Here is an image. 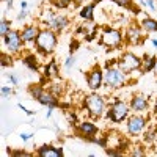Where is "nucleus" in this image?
<instances>
[{
    "instance_id": "1",
    "label": "nucleus",
    "mask_w": 157,
    "mask_h": 157,
    "mask_svg": "<svg viewBox=\"0 0 157 157\" xmlns=\"http://www.w3.org/2000/svg\"><path fill=\"white\" fill-rule=\"evenodd\" d=\"M58 46V33L54 32L52 29L41 27L36 41H35V49L41 57H50L55 52Z\"/></svg>"
},
{
    "instance_id": "2",
    "label": "nucleus",
    "mask_w": 157,
    "mask_h": 157,
    "mask_svg": "<svg viewBox=\"0 0 157 157\" xmlns=\"http://www.w3.org/2000/svg\"><path fill=\"white\" fill-rule=\"evenodd\" d=\"M82 105L86 110V113H88V116L91 118V120H101L102 116H105L109 104H107L105 98H104L102 94L93 91L91 94L83 98V104H82Z\"/></svg>"
},
{
    "instance_id": "3",
    "label": "nucleus",
    "mask_w": 157,
    "mask_h": 157,
    "mask_svg": "<svg viewBox=\"0 0 157 157\" xmlns=\"http://www.w3.org/2000/svg\"><path fill=\"white\" fill-rule=\"evenodd\" d=\"M129 83V74H126L118 64H112L104 69V86L109 90H120Z\"/></svg>"
},
{
    "instance_id": "4",
    "label": "nucleus",
    "mask_w": 157,
    "mask_h": 157,
    "mask_svg": "<svg viewBox=\"0 0 157 157\" xmlns=\"http://www.w3.org/2000/svg\"><path fill=\"white\" fill-rule=\"evenodd\" d=\"M132 113L130 110V105L129 102L124 101V99H113L109 107H107V120L112 121L113 124H121V123H126V120L129 118V115Z\"/></svg>"
},
{
    "instance_id": "5",
    "label": "nucleus",
    "mask_w": 157,
    "mask_h": 157,
    "mask_svg": "<svg viewBox=\"0 0 157 157\" xmlns=\"http://www.w3.org/2000/svg\"><path fill=\"white\" fill-rule=\"evenodd\" d=\"M29 93H30V96L35 101H38L41 105H46L47 109L49 107H54V109L55 107H60L58 98L52 93L49 88H44L43 83H32L29 86Z\"/></svg>"
},
{
    "instance_id": "6",
    "label": "nucleus",
    "mask_w": 157,
    "mask_h": 157,
    "mask_svg": "<svg viewBox=\"0 0 157 157\" xmlns=\"http://www.w3.org/2000/svg\"><path fill=\"white\" fill-rule=\"evenodd\" d=\"M126 43L124 33L116 27H102L99 32V46L109 49H120Z\"/></svg>"
},
{
    "instance_id": "7",
    "label": "nucleus",
    "mask_w": 157,
    "mask_h": 157,
    "mask_svg": "<svg viewBox=\"0 0 157 157\" xmlns=\"http://www.w3.org/2000/svg\"><path fill=\"white\" fill-rule=\"evenodd\" d=\"M149 118L146 113H130L126 120V132L129 137H140L148 127Z\"/></svg>"
},
{
    "instance_id": "8",
    "label": "nucleus",
    "mask_w": 157,
    "mask_h": 157,
    "mask_svg": "<svg viewBox=\"0 0 157 157\" xmlns=\"http://www.w3.org/2000/svg\"><path fill=\"white\" fill-rule=\"evenodd\" d=\"M2 43H3V50L8 52V54H11V55H21L22 54L24 41H22V36H21V30L11 29L2 38Z\"/></svg>"
},
{
    "instance_id": "9",
    "label": "nucleus",
    "mask_w": 157,
    "mask_h": 157,
    "mask_svg": "<svg viewBox=\"0 0 157 157\" xmlns=\"http://www.w3.org/2000/svg\"><path fill=\"white\" fill-rule=\"evenodd\" d=\"M116 64L126 74L130 75L132 72L141 69V57H138L137 54H134V52H130V50H126L116 58Z\"/></svg>"
},
{
    "instance_id": "10",
    "label": "nucleus",
    "mask_w": 157,
    "mask_h": 157,
    "mask_svg": "<svg viewBox=\"0 0 157 157\" xmlns=\"http://www.w3.org/2000/svg\"><path fill=\"white\" fill-rule=\"evenodd\" d=\"M75 134L83 138L85 141H91V143H96V137L99 134V127L91 121V120H85V121H78L74 126Z\"/></svg>"
},
{
    "instance_id": "11",
    "label": "nucleus",
    "mask_w": 157,
    "mask_h": 157,
    "mask_svg": "<svg viewBox=\"0 0 157 157\" xmlns=\"http://www.w3.org/2000/svg\"><path fill=\"white\" fill-rule=\"evenodd\" d=\"M86 78V85L91 91H98L104 86V69L99 64H94L90 71H86L85 74Z\"/></svg>"
},
{
    "instance_id": "12",
    "label": "nucleus",
    "mask_w": 157,
    "mask_h": 157,
    "mask_svg": "<svg viewBox=\"0 0 157 157\" xmlns=\"http://www.w3.org/2000/svg\"><path fill=\"white\" fill-rule=\"evenodd\" d=\"M124 39H126V43L129 46H140L143 43V39H145V32H143L140 22L138 24L132 22L129 25V27L126 29V32H124Z\"/></svg>"
},
{
    "instance_id": "13",
    "label": "nucleus",
    "mask_w": 157,
    "mask_h": 157,
    "mask_svg": "<svg viewBox=\"0 0 157 157\" xmlns=\"http://www.w3.org/2000/svg\"><path fill=\"white\" fill-rule=\"evenodd\" d=\"M129 105L132 113H148L151 104H149V98L145 94H132V98L129 99Z\"/></svg>"
},
{
    "instance_id": "14",
    "label": "nucleus",
    "mask_w": 157,
    "mask_h": 157,
    "mask_svg": "<svg viewBox=\"0 0 157 157\" xmlns=\"http://www.w3.org/2000/svg\"><path fill=\"white\" fill-rule=\"evenodd\" d=\"M39 32H41V25L39 24H27V25H24V27L21 29V36H22L24 44H32V43L35 44Z\"/></svg>"
},
{
    "instance_id": "15",
    "label": "nucleus",
    "mask_w": 157,
    "mask_h": 157,
    "mask_svg": "<svg viewBox=\"0 0 157 157\" xmlns=\"http://www.w3.org/2000/svg\"><path fill=\"white\" fill-rule=\"evenodd\" d=\"M69 25H71V17L68 14H64V13H58L57 11L54 19H52V24H50L49 29H52L54 32H57L60 35V33H63L64 30H66Z\"/></svg>"
},
{
    "instance_id": "16",
    "label": "nucleus",
    "mask_w": 157,
    "mask_h": 157,
    "mask_svg": "<svg viewBox=\"0 0 157 157\" xmlns=\"http://www.w3.org/2000/svg\"><path fill=\"white\" fill-rule=\"evenodd\" d=\"M60 75V68H58V63L57 60H49L44 68H43V77L46 78V80H57Z\"/></svg>"
},
{
    "instance_id": "17",
    "label": "nucleus",
    "mask_w": 157,
    "mask_h": 157,
    "mask_svg": "<svg viewBox=\"0 0 157 157\" xmlns=\"http://www.w3.org/2000/svg\"><path fill=\"white\" fill-rule=\"evenodd\" d=\"M64 152H63V148H58V146H54V145H43L36 148V155L38 157H61Z\"/></svg>"
},
{
    "instance_id": "18",
    "label": "nucleus",
    "mask_w": 157,
    "mask_h": 157,
    "mask_svg": "<svg viewBox=\"0 0 157 157\" xmlns=\"http://www.w3.org/2000/svg\"><path fill=\"white\" fill-rule=\"evenodd\" d=\"M93 2L94 3H99V2H102V0H93ZM110 2H113L115 5H118V6L123 8V10H129L135 16L141 13V6L138 3H135L134 0H110Z\"/></svg>"
},
{
    "instance_id": "19",
    "label": "nucleus",
    "mask_w": 157,
    "mask_h": 157,
    "mask_svg": "<svg viewBox=\"0 0 157 157\" xmlns=\"http://www.w3.org/2000/svg\"><path fill=\"white\" fill-rule=\"evenodd\" d=\"M155 61H157V57H154L151 54H146L145 57H141V69H140V72L141 74L152 72L154 66H155Z\"/></svg>"
},
{
    "instance_id": "20",
    "label": "nucleus",
    "mask_w": 157,
    "mask_h": 157,
    "mask_svg": "<svg viewBox=\"0 0 157 157\" xmlns=\"http://www.w3.org/2000/svg\"><path fill=\"white\" fill-rule=\"evenodd\" d=\"M94 8H96V3L91 2L88 5H83L78 11V16H80L83 21H88V22H94Z\"/></svg>"
},
{
    "instance_id": "21",
    "label": "nucleus",
    "mask_w": 157,
    "mask_h": 157,
    "mask_svg": "<svg viewBox=\"0 0 157 157\" xmlns=\"http://www.w3.org/2000/svg\"><path fill=\"white\" fill-rule=\"evenodd\" d=\"M22 63H24L30 71H39V61H38V57L35 55V52L24 54V55H22Z\"/></svg>"
},
{
    "instance_id": "22",
    "label": "nucleus",
    "mask_w": 157,
    "mask_h": 157,
    "mask_svg": "<svg viewBox=\"0 0 157 157\" xmlns=\"http://www.w3.org/2000/svg\"><path fill=\"white\" fill-rule=\"evenodd\" d=\"M140 25L145 33H157V19L151 16H145L140 21Z\"/></svg>"
},
{
    "instance_id": "23",
    "label": "nucleus",
    "mask_w": 157,
    "mask_h": 157,
    "mask_svg": "<svg viewBox=\"0 0 157 157\" xmlns=\"http://www.w3.org/2000/svg\"><path fill=\"white\" fill-rule=\"evenodd\" d=\"M141 140H143V145H151V143L157 138V127H148L145 129V132L141 134Z\"/></svg>"
},
{
    "instance_id": "24",
    "label": "nucleus",
    "mask_w": 157,
    "mask_h": 157,
    "mask_svg": "<svg viewBox=\"0 0 157 157\" xmlns=\"http://www.w3.org/2000/svg\"><path fill=\"white\" fill-rule=\"evenodd\" d=\"M50 82H52V83H50L49 90H50L52 93H54V94L60 99V98L64 94V83H63V82H60V83H58V82H54V80H50Z\"/></svg>"
},
{
    "instance_id": "25",
    "label": "nucleus",
    "mask_w": 157,
    "mask_h": 157,
    "mask_svg": "<svg viewBox=\"0 0 157 157\" xmlns=\"http://www.w3.org/2000/svg\"><path fill=\"white\" fill-rule=\"evenodd\" d=\"M74 0H50V6H54L55 10H68L72 5Z\"/></svg>"
},
{
    "instance_id": "26",
    "label": "nucleus",
    "mask_w": 157,
    "mask_h": 157,
    "mask_svg": "<svg viewBox=\"0 0 157 157\" xmlns=\"http://www.w3.org/2000/svg\"><path fill=\"white\" fill-rule=\"evenodd\" d=\"M13 58H14V55H11V54H8V52L2 50V61H0L2 68H10V66H13Z\"/></svg>"
},
{
    "instance_id": "27",
    "label": "nucleus",
    "mask_w": 157,
    "mask_h": 157,
    "mask_svg": "<svg viewBox=\"0 0 157 157\" xmlns=\"http://www.w3.org/2000/svg\"><path fill=\"white\" fill-rule=\"evenodd\" d=\"M11 30V21L6 19V17H2V22H0V35H2V38Z\"/></svg>"
},
{
    "instance_id": "28",
    "label": "nucleus",
    "mask_w": 157,
    "mask_h": 157,
    "mask_svg": "<svg viewBox=\"0 0 157 157\" xmlns=\"http://www.w3.org/2000/svg\"><path fill=\"white\" fill-rule=\"evenodd\" d=\"M141 8H146L148 11H155V0H137Z\"/></svg>"
},
{
    "instance_id": "29",
    "label": "nucleus",
    "mask_w": 157,
    "mask_h": 157,
    "mask_svg": "<svg viewBox=\"0 0 157 157\" xmlns=\"http://www.w3.org/2000/svg\"><path fill=\"white\" fill-rule=\"evenodd\" d=\"M0 93H2V98L3 99H8L10 96H13L14 94V90H13V85H3L2 88H0Z\"/></svg>"
},
{
    "instance_id": "30",
    "label": "nucleus",
    "mask_w": 157,
    "mask_h": 157,
    "mask_svg": "<svg viewBox=\"0 0 157 157\" xmlns=\"http://www.w3.org/2000/svg\"><path fill=\"white\" fill-rule=\"evenodd\" d=\"M8 154L13 155V157H30V155H32V152H27V151H24V149H19V151H16V149H8Z\"/></svg>"
},
{
    "instance_id": "31",
    "label": "nucleus",
    "mask_w": 157,
    "mask_h": 157,
    "mask_svg": "<svg viewBox=\"0 0 157 157\" xmlns=\"http://www.w3.org/2000/svg\"><path fill=\"white\" fill-rule=\"evenodd\" d=\"M134 148H135V149L130 151V155L140 157V155H145V154H146V151H145V148H143V145H137V146H134Z\"/></svg>"
},
{
    "instance_id": "32",
    "label": "nucleus",
    "mask_w": 157,
    "mask_h": 157,
    "mask_svg": "<svg viewBox=\"0 0 157 157\" xmlns=\"http://www.w3.org/2000/svg\"><path fill=\"white\" fill-rule=\"evenodd\" d=\"M74 64H75V57H74V54H69V57L64 60V68H66V69H71Z\"/></svg>"
},
{
    "instance_id": "33",
    "label": "nucleus",
    "mask_w": 157,
    "mask_h": 157,
    "mask_svg": "<svg viewBox=\"0 0 157 157\" xmlns=\"http://www.w3.org/2000/svg\"><path fill=\"white\" fill-rule=\"evenodd\" d=\"M8 80H10V85H13V86H17L19 85V77L14 72H10L8 74Z\"/></svg>"
},
{
    "instance_id": "34",
    "label": "nucleus",
    "mask_w": 157,
    "mask_h": 157,
    "mask_svg": "<svg viewBox=\"0 0 157 157\" xmlns=\"http://www.w3.org/2000/svg\"><path fill=\"white\" fill-rule=\"evenodd\" d=\"M27 16H29V11H27V10H19L17 16H16V21H17V22H21V21H24Z\"/></svg>"
},
{
    "instance_id": "35",
    "label": "nucleus",
    "mask_w": 157,
    "mask_h": 157,
    "mask_svg": "<svg viewBox=\"0 0 157 157\" xmlns=\"http://www.w3.org/2000/svg\"><path fill=\"white\" fill-rule=\"evenodd\" d=\"M77 49H78V41H77V39H72L71 44H69V54H74Z\"/></svg>"
},
{
    "instance_id": "36",
    "label": "nucleus",
    "mask_w": 157,
    "mask_h": 157,
    "mask_svg": "<svg viewBox=\"0 0 157 157\" xmlns=\"http://www.w3.org/2000/svg\"><path fill=\"white\" fill-rule=\"evenodd\" d=\"M17 107H19V109H21V110H22L25 115H29V116H33V115H35V112H33V110H29L27 107H24L22 104H17Z\"/></svg>"
},
{
    "instance_id": "37",
    "label": "nucleus",
    "mask_w": 157,
    "mask_h": 157,
    "mask_svg": "<svg viewBox=\"0 0 157 157\" xmlns=\"http://www.w3.org/2000/svg\"><path fill=\"white\" fill-rule=\"evenodd\" d=\"M21 138H22V141H29L32 138V134H21Z\"/></svg>"
},
{
    "instance_id": "38",
    "label": "nucleus",
    "mask_w": 157,
    "mask_h": 157,
    "mask_svg": "<svg viewBox=\"0 0 157 157\" xmlns=\"http://www.w3.org/2000/svg\"><path fill=\"white\" fill-rule=\"evenodd\" d=\"M27 6H29V3L25 2V0H22L21 2V10H27Z\"/></svg>"
},
{
    "instance_id": "39",
    "label": "nucleus",
    "mask_w": 157,
    "mask_h": 157,
    "mask_svg": "<svg viewBox=\"0 0 157 157\" xmlns=\"http://www.w3.org/2000/svg\"><path fill=\"white\" fill-rule=\"evenodd\" d=\"M154 113L157 115V96H155V101H154Z\"/></svg>"
},
{
    "instance_id": "40",
    "label": "nucleus",
    "mask_w": 157,
    "mask_h": 157,
    "mask_svg": "<svg viewBox=\"0 0 157 157\" xmlns=\"http://www.w3.org/2000/svg\"><path fill=\"white\" fill-rule=\"evenodd\" d=\"M13 3H14V0H8V10L13 8Z\"/></svg>"
},
{
    "instance_id": "41",
    "label": "nucleus",
    "mask_w": 157,
    "mask_h": 157,
    "mask_svg": "<svg viewBox=\"0 0 157 157\" xmlns=\"http://www.w3.org/2000/svg\"><path fill=\"white\" fill-rule=\"evenodd\" d=\"M152 72H154V75L157 77V61H155V66H154V71H152Z\"/></svg>"
},
{
    "instance_id": "42",
    "label": "nucleus",
    "mask_w": 157,
    "mask_h": 157,
    "mask_svg": "<svg viewBox=\"0 0 157 157\" xmlns=\"http://www.w3.org/2000/svg\"><path fill=\"white\" fill-rule=\"evenodd\" d=\"M151 43H152L154 47H157V39H151Z\"/></svg>"
}]
</instances>
